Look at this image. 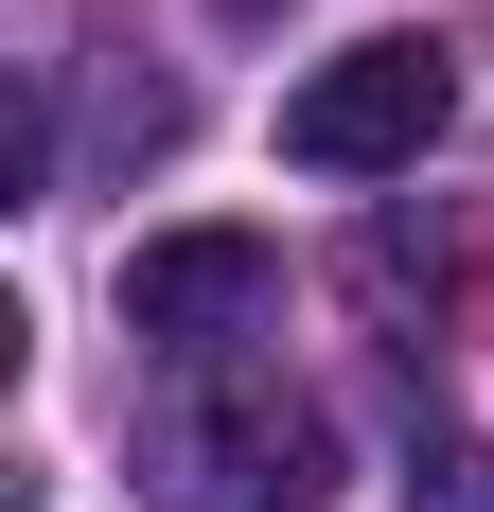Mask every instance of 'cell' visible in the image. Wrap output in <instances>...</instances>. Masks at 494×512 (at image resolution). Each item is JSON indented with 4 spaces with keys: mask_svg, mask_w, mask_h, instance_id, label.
<instances>
[{
    "mask_svg": "<svg viewBox=\"0 0 494 512\" xmlns=\"http://www.w3.org/2000/svg\"><path fill=\"white\" fill-rule=\"evenodd\" d=\"M265 301H283V248L265 230H159V248H124V336H159L177 371L265 336Z\"/></svg>",
    "mask_w": 494,
    "mask_h": 512,
    "instance_id": "3",
    "label": "cell"
},
{
    "mask_svg": "<svg viewBox=\"0 0 494 512\" xmlns=\"http://www.w3.org/2000/svg\"><path fill=\"white\" fill-rule=\"evenodd\" d=\"M230 18H265V0H230Z\"/></svg>",
    "mask_w": 494,
    "mask_h": 512,
    "instance_id": "6",
    "label": "cell"
},
{
    "mask_svg": "<svg viewBox=\"0 0 494 512\" xmlns=\"http://www.w3.org/2000/svg\"><path fill=\"white\" fill-rule=\"evenodd\" d=\"M442 106H459L442 36H353L336 71L283 89V159H300V177H406V159L442 142Z\"/></svg>",
    "mask_w": 494,
    "mask_h": 512,
    "instance_id": "2",
    "label": "cell"
},
{
    "mask_svg": "<svg viewBox=\"0 0 494 512\" xmlns=\"http://www.w3.org/2000/svg\"><path fill=\"white\" fill-rule=\"evenodd\" d=\"M353 301H389V318H406V301H442V248H406V230H371V248H353Z\"/></svg>",
    "mask_w": 494,
    "mask_h": 512,
    "instance_id": "4",
    "label": "cell"
},
{
    "mask_svg": "<svg viewBox=\"0 0 494 512\" xmlns=\"http://www.w3.org/2000/svg\"><path fill=\"white\" fill-rule=\"evenodd\" d=\"M142 495L159 512H318L336 495V424L300 407L283 371H177L142 407Z\"/></svg>",
    "mask_w": 494,
    "mask_h": 512,
    "instance_id": "1",
    "label": "cell"
},
{
    "mask_svg": "<svg viewBox=\"0 0 494 512\" xmlns=\"http://www.w3.org/2000/svg\"><path fill=\"white\" fill-rule=\"evenodd\" d=\"M406 512H494V442H424V477H406Z\"/></svg>",
    "mask_w": 494,
    "mask_h": 512,
    "instance_id": "5",
    "label": "cell"
}]
</instances>
